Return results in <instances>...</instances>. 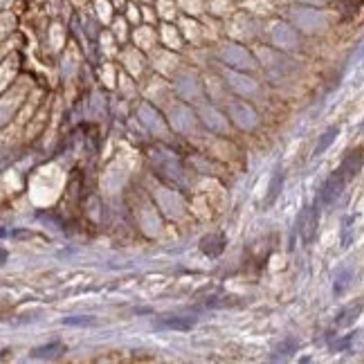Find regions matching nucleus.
Here are the masks:
<instances>
[{"instance_id": "obj_1", "label": "nucleus", "mask_w": 364, "mask_h": 364, "mask_svg": "<svg viewBox=\"0 0 364 364\" xmlns=\"http://www.w3.org/2000/svg\"><path fill=\"white\" fill-rule=\"evenodd\" d=\"M317 225H319V211L317 207H306L299 216H297V234H299L301 243L310 245L317 236Z\"/></svg>"}, {"instance_id": "obj_2", "label": "nucleus", "mask_w": 364, "mask_h": 364, "mask_svg": "<svg viewBox=\"0 0 364 364\" xmlns=\"http://www.w3.org/2000/svg\"><path fill=\"white\" fill-rule=\"evenodd\" d=\"M344 187H346V180H344V175L340 173V171H333L331 175L326 178V182L322 184V189H319V193H317V205H322V207H328V205H333V202L340 198V193L344 191Z\"/></svg>"}, {"instance_id": "obj_3", "label": "nucleus", "mask_w": 364, "mask_h": 364, "mask_svg": "<svg viewBox=\"0 0 364 364\" xmlns=\"http://www.w3.org/2000/svg\"><path fill=\"white\" fill-rule=\"evenodd\" d=\"M364 148H353V151H349L344 155V160L340 162V166H337V171H340L342 175H344V180L346 182H351V180L355 178V175L360 173V169H362V164H364Z\"/></svg>"}, {"instance_id": "obj_4", "label": "nucleus", "mask_w": 364, "mask_h": 364, "mask_svg": "<svg viewBox=\"0 0 364 364\" xmlns=\"http://www.w3.org/2000/svg\"><path fill=\"white\" fill-rule=\"evenodd\" d=\"M225 245H227V241H225V234H207V236L200 238V252L205 256H220L225 250Z\"/></svg>"}, {"instance_id": "obj_5", "label": "nucleus", "mask_w": 364, "mask_h": 364, "mask_svg": "<svg viewBox=\"0 0 364 364\" xmlns=\"http://www.w3.org/2000/svg\"><path fill=\"white\" fill-rule=\"evenodd\" d=\"M196 317H178V315H166L155 322V328H173V331H189L196 326Z\"/></svg>"}, {"instance_id": "obj_6", "label": "nucleus", "mask_w": 364, "mask_h": 364, "mask_svg": "<svg viewBox=\"0 0 364 364\" xmlns=\"http://www.w3.org/2000/svg\"><path fill=\"white\" fill-rule=\"evenodd\" d=\"M281 187H283V169L281 166H277L272 173V180H270V187H268V198H265L263 207H270L274 205V200L279 198V193H281Z\"/></svg>"}, {"instance_id": "obj_7", "label": "nucleus", "mask_w": 364, "mask_h": 364, "mask_svg": "<svg viewBox=\"0 0 364 364\" xmlns=\"http://www.w3.org/2000/svg\"><path fill=\"white\" fill-rule=\"evenodd\" d=\"M362 301H358V304H351V306H346V308H342L340 313H337V319H335V324L337 326H349V324H353L355 322V317L360 315V310H362Z\"/></svg>"}, {"instance_id": "obj_8", "label": "nucleus", "mask_w": 364, "mask_h": 364, "mask_svg": "<svg viewBox=\"0 0 364 364\" xmlns=\"http://www.w3.org/2000/svg\"><path fill=\"white\" fill-rule=\"evenodd\" d=\"M61 353H65V346H63L61 342H54V344L34 349L31 351V358H56V355H61Z\"/></svg>"}, {"instance_id": "obj_9", "label": "nucleus", "mask_w": 364, "mask_h": 364, "mask_svg": "<svg viewBox=\"0 0 364 364\" xmlns=\"http://www.w3.org/2000/svg\"><path fill=\"white\" fill-rule=\"evenodd\" d=\"M337 135H340V128H337V126H331V128H328L326 133L322 135V139H319V144H317V146H315V153H313V155H315V157H319V155H322V153L326 151V148L331 146L333 142H335V137H337Z\"/></svg>"}, {"instance_id": "obj_10", "label": "nucleus", "mask_w": 364, "mask_h": 364, "mask_svg": "<svg viewBox=\"0 0 364 364\" xmlns=\"http://www.w3.org/2000/svg\"><path fill=\"white\" fill-rule=\"evenodd\" d=\"M360 7H362V0H337V9L344 18H351L353 13H358Z\"/></svg>"}, {"instance_id": "obj_11", "label": "nucleus", "mask_w": 364, "mask_h": 364, "mask_svg": "<svg viewBox=\"0 0 364 364\" xmlns=\"http://www.w3.org/2000/svg\"><path fill=\"white\" fill-rule=\"evenodd\" d=\"M299 346V342L295 340V337H288L283 344H279V349H277V353H274V358L277 355H290V353H295V349Z\"/></svg>"}, {"instance_id": "obj_12", "label": "nucleus", "mask_w": 364, "mask_h": 364, "mask_svg": "<svg viewBox=\"0 0 364 364\" xmlns=\"http://www.w3.org/2000/svg\"><path fill=\"white\" fill-rule=\"evenodd\" d=\"M63 324H76V326H81V324H90V326H92V324H97V319H92V317H65L63 319Z\"/></svg>"}, {"instance_id": "obj_13", "label": "nucleus", "mask_w": 364, "mask_h": 364, "mask_svg": "<svg viewBox=\"0 0 364 364\" xmlns=\"http://www.w3.org/2000/svg\"><path fill=\"white\" fill-rule=\"evenodd\" d=\"M351 223H353V218L351 216H346L344 218V238H342V247H349V229H351Z\"/></svg>"}, {"instance_id": "obj_14", "label": "nucleus", "mask_w": 364, "mask_h": 364, "mask_svg": "<svg viewBox=\"0 0 364 364\" xmlns=\"http://www.w3.org/2000/svg\"><path fill=\"white\" fill-rule=\"evenodd\" d=\"M349 344H351V335H346L342 342H335V344H333V349H335V351H342V349H346Z\"/></svg>"}]
</instances>
